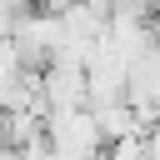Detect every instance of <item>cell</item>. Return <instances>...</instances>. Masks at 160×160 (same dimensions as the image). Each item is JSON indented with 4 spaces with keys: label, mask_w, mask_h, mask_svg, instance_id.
<instances>
[{
    "label": "cell",
    "mask_w": 160,
    "mask_h": 160,
    "mask_svg": "<svg viewBox=\"0 0 160 160\" xmlns=\"http://www.w3.org/2000/svg\"><path fill=\"white\" fill-rule=\"evenodd\" d=\"M70 5H80V0H40V10H55V15H60V10H70Z\"/></svg>",
    "instance_id": "6da1fadb"
},
{
    "label": "cell",
    "mask_w": 160,
    "mask_h": 160,
    "mask_svg": "<svg viewBox=\"0 0 160 160\" xmlns=\"http://www.w3.org/2000/svg\"><path fill=\"white\" fill-rule=\"evenodd\" d=\"M0 5H10V10H30L35 0H0Z\"/></svg>",
    "instance_id": "7a4b0ae2"
}]
</instances>
